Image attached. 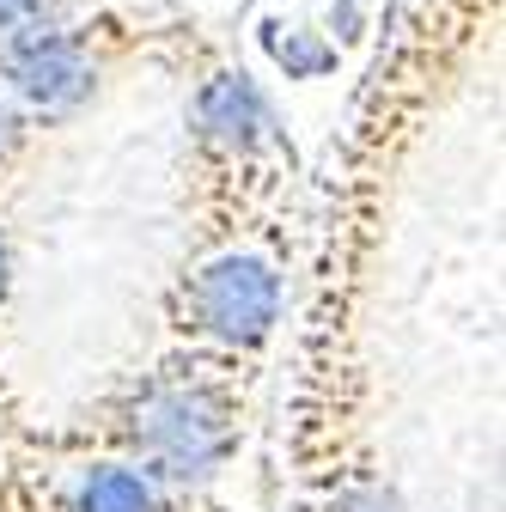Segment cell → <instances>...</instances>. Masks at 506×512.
I'll use <instances>...</instances> for the list:
<instances>
[{
    "instance_id": "obj_6",
    "label": "cell",
    "mask_w": 506,
    "mask_h": 512,
    "mask_svg": "<svg viewBox=\"0 0 506 512\" xmlns=\"http://www.w3.org/2000/svg\"><path fill=\"white\" fill-rule=\"evenodd\" d=\"M257 49L281 80H330L342 68V49L324 37V25L293 19V13H263L257 19Z\"/></svg>"
},
{
    "instance_id": "obj_5",
    "label": "cell",
    "mask_w": 506,
    "mask_h": 512,
    "mask_svg": "<svg viewBox=\"0 0 506 512\" xmlns=\"http://www.w3.org/2000/svg\"><path fill=\"white\" fill-rule=\"evenodd\" d=\"M61 512H171V494L129 458H98L74 470Z\"/></svg>"
},
{
    "instance_id": "obj_3",
    "label": "cell",
    "mask_w": 506,
    "mask_h": 512,
    "mask_svg": "<svg viewBox=\"0 0 506 512\" xmlns=\"http://www.w3.org/2000/svg\"><path fill=\"white\" fill-rule=\"evenodd\" d=\"M104 61L80 25H61L49 7L13 31H0V86L25 116L61 122L98 98Z\"/></svg>"
},
{
    "instance_id": "obj_7",
    "label": "cell",
    "mask_w": 506,
    "mask_h": 512,
    "mask_svg": "<svg viewBox=\"0 0 506 512\" xmlns=\"http://www.w3.org/2000/svg\"><path fill=\"white\" fill-rule=\"evenodd\" d=\"M378 13H385L378 0H324V37L336 49H354L378 31Z\"/></svg>"
},
{
    "instance_id": "obj_4",
    "label": "cell",
    "mask_w": 506,
    "mask_h": 512,
    "mask_svg": "<svg viewBox=\"0 0 506 512\" xmlns=\"http://www.w3.org/2000/svg\"><path fill=\"white\" fill-rule=\"evenodd\" d=\"M189 122H196V141L220 159H250L263 147H281L287 128L275 116V104L263 98V86L244 68H214L196 86V104H189Z\"/></svg>"
},
{
    "instance_id": "obj_9",
    "label": "cell",
    "mask_w": 506,
    "mask_h": 512,
    "mask_svg": "<svg viewBox=\"0 0 506 512\" xmlns=\"http://www.w3.org/2000/svg\"><path fill=\"white\" fill-rule=\"evenodd\" d=\"M19 147H25V110H19L7 92H0V165H7Z\"/></svg>"
},
{
    "instance_id": "obj_8",
    "label": "cell",
    "mask_w": 506,
    "mask_h": 512,
    "mask_svg": "<svg viewBox=\"0 0 506 512\" xmlns=\"http://www.w3.org/2000/svg\"><path fill=\"white\" fill-rule=\"evenodd\" d=\"M330 512H409V506H403V494H397L391 482L360 476V482H348L342 494H330Z\"/></svg>"
},
{
    "instance_id": "obj_10",
    "label": "cell",
    "mask_w": 506,
    "mask_h": 512,
    "mask_svg": "<svg viewBox=\"0 0 506 512\" xmlns=\"http://www.w3.org/2000/svg\"><path fill=\"white\" fill-rule=\"evenodd\" d=\"M49 7V0H0V31H13V25H25V19H37Z\"/></svg>"
},
{
    "instance_id": "obj_2",
    "label": "cell",
    "mask_w": 506,
    "mask_h": 512,
    "mask_svg": "<svg viewBox=\"0 0 506 512\" xmlns=\"http://www.w3.org/2000/svg\"><path fill=\"white\" fill-rule=\"evenodd\" d=\"M287 305V281L263 250H214L171 287V324L220 354H257Z\"/></svg>"
},
{
    "instance_id": "obj_11",
    "label": "cell",
    "mask_w": 506,
    "mask_h": 512,
    "mask_svg": "<svg viewBox=\"0 0 506 512\" xmlns=\"http://www.w3.org/2000/svg\"><path fill=\"white\" fill-rule=\"evenodd\" d=\"M7 287H13V250H7V232H0V305H7Z\"/></svg>"
},
{
    "instance_id": "obj_1",
    "label": "cell",
    "mask_w": 506,
    "mask_h": 512,
    "mask_svg": "<svg viewBox=\"0 0 506 512\" xmlns=\"http://www.w3.org/2000/svg\"><path fill=\"white\" fill-rule=\"evenodd\" d=\"M122 458L135 470H147L165 494H189V488H208L232 458H238V403L214 372H153L141 378L129 397L116 403L110 421Z\"/></svg>"
}]
</instances>
